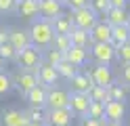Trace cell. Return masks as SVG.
I'll return each instance as SVG.
<instances>
[{"instance_id":"obj_1","label":"cell","mask_w":130,"mask_h":126,"mask_svg":"<svg viewBox=\"0 0 130 126\" xmlns=\"http://www.w3.org/2000/svg\"><path fill=\"white\" fill-rule=\"evenodd\" d=\"M27 32H29L31 46H36V48H40V50H46L48 46H51L53 36H55L51 19H44V17H36V19L31 21V25H29Z\"/></svg>"},{"instance_id":"obj_2","label":"cell","mask_w":130,"mask_h":126,"mask_svg":"<svg viewBox=\"0 0 130 126\" xmlns=\"http://www.w3.org/2000/svg\"><path fill=\"white\" fill-rule=\"evenodd\" d=\"M15 63H17V69L31 72V74L38 76L40 65H42V50L36 48V46H27V48H23L15 55Z\"/></svg>"},{"instance_id":"obj_3","label":"cell","mask_w":130,"mask_h":126,"mask_svg":"<svg viewBox=\"0 0 130 126\" xmlns=\"http://www.w3.org/2000/svg\"><path fill=\"white\" fill-rule=\"evenodd\" d=\"M69 17H71V23H74V27L86 30V32H90V30H92V25L101 19V17L96 15L90 6H82V8H78V11H71Z\"/></svg>"},{"instance_id":"obj_4","label":"cell","mask_w":130,"mask_h":126,"mask_svg":"<svg viewBox=\"0 0 130 126\" xmlns=\"http://www.w3.org/2000/svg\"><path fill=\"white\" fill-rule=\"evenodd\" d=\"M11 82H13V88H17L19 95L25 97L34 86H38V76H36V74H31V72L17 69V72L11 76Z\"/></svg>"},{"instance_id":"obj_5","label":"cell","mask_w":130,"mask_h":126,"mask_svg":"<svg viewBox=\"0 0 130 126\" xmlns=\"http://www.w3.org/2000/svg\"><path fill=\"white\" fill-rule=\"evenodd\" d=\"M69 107V90L61 88L59 84L51 86L46 92V109H65Z\"/></svg>"},{"instance_id":"obj_6","label":"cell","mask_w":130,"mask_h":126,"mask_svg":"<svg viewBox=\"0 0 130 126\" xmlns=\"http://www.w3.org/2000/svg\"><path fill=\"white\" fill-rule=\"evenodd\" d=\"M88 55H90L99 65H109L113 59H116L111 42H94V44H90V48H88Z\"/></svg>"},{"instance_id":"obj_7","label":"cell","mask_w":130,"mask_h":126,"mask_svg":"<svg viewBox=\"0 0 130 126\" xmlns=\"http://www.w3.org/2000/svg\"><path fill=\"white\" fill-rule=\"evenodd\" d=\"M88 76H90L92 84L103 86V88H107L109 84L113 82V72H111L109 65H99V63H94L90 69H88Z\"/></svg>"},{"instance_id":"obj_8","label":"cell","mask_w":130,"mask_h":126,"mask_svg":"<svg viewBox=\"0 0 130 126\" xmlns=\"http://www.w3.org/2000/svg\"><path fill=\"white\" fill-rule=\"evenodd\" d=\"M74 114L69 107L65 109H46V126H71Z\"/></svg>"},{"instance_id":"obj_9","label":"cell","mask_w":130,"mask_h":126,"mask_svg":"<svg viewBox=\"0 0 130 126\" xmlns=\"http://www.w3.org/2000/svg\"><path fill=\"white\" fill-rule=\"evenodd\" d=\"M88 105H90V99L86 92H69V111L74 116L84 118L88 111Z\"/></svg>"},{"instance_id":"obj_10","label":"cell","mask_w":130,"mask_h":126,"mask_svg":"<svg viewBox=\"0 0 130 126\" xmlns=\"http://www.w3.org/2000/svg\"><path fill=\"white\" fill-rule=\"evenodd\" d=\"M29 118L21 109H4L0 114V126H25Z\"/></svg>"},{"instance_id":"obj_11","label":"cell","mask_w":130,"mask_h":126,"mask_svg":"<svg viewBox=\"0 0 130 126\" xmlns=\"http://www.w3.org/2000/svg\"><path fill=\"white\" fill-rule=\"evenodd\" d=\"M9 42H11V46L19 53V50L31 46L29 32H27V30H23V27H11V30H9Z\"/></svg>"},{"instance_id":"obj_12","label":"cell","mask_w":130,"mask_h":126,"mask_svg":"<svg viewBox=\"0 0 130 126\" xmlns=\"http://www.w3.org/2000/svg\"><path fill=\"white\" fill-rule=\"evenodd\" d=\"M126 103L122 101H107L105 103V122H124Z\"/></svg>"},{"instance_id":"obj_13","label":"cell","mask_w":130,"mask_h":126,"mask_svg":"<svg viewBox=\"0 0 130 126\" xmlns=\"http://www.w3.org/2000/svg\"><path fill=\"white\" fill-rule=\"evenodd\" d=\"M65 61H69L74 67H78V69H82V67L88 63V48H80V46H71L69 50H65L63 53Z\"/></svg>"},{"instance_id":"obj_14","label":"cell","mask_w":130,"mask_h":126,"mask_svg":"<svg viewBox=\"0 0 130 126\" xmlns=\"http://www.w3.org/2000/svg\"><path fill=\"white\" fill-rule=\"evenodd\" d=\"M15 13H17L21 19L34 21L36 17H40V11H38V0H19L17 6H15Z\"/></svg>"},{"instance_id":"obj_15","label":"cell","mask_w":130,"mask_h":126,"mask_svg":"<svg viewBox=\"0 0 130 126\" xmlns=\"http://www.w3.org/2000/svg\"><path fill=\"white\" fill-rule=\"evenodd\" d=\"M38 84H42V86H46V88L59 84V74H57V69H55L53 65H48V63L42 61L40 72H38Z\"/></svg>"},{"instance_id":"obj_16","label":"cell","mask_w":130,"mask_h":126,"mask_svg":"<svg viewBox=\"0 0 130 126\" xmlns=\"http://www.w3.org/2000/svg\"><path fill=\"white\" fill-rule=\"evenodd\" d=\"M103 21L111 25V27H118V25H128L130 21V13L126 8H109L107 13L103 15Z\"/></svg>"},{"instance_id":"obj_17","label":"cell","mask_w":130,"mask_h":126,"mask_svg":"<svg viewBox=\"0 0 130 126\" xmlns=\"http://www.w3.org/2000/svg\"><path fill=\"white\" fill-rule=\"evenodd\" d=\"M38 11H40V17H44V19H55L57 15L63 13V2H59V0H38Z\"/></svg>"},{"instance_id":"obj_18","label":"cell","mask_w":130,"mask_h":126,"mask_svg":"<svg viewBox=\"0 0 130 126\" xmlns=\"http://www.w3.org/2000/svg\"><path fill=\"white\" fill-rule=\"evenodd\" d=\"M88 36H90V42L94 44V42H111V25H107L103 19H99L92 30L88 32Z\"/></svg>"},{"instance_id":"obj_19","label":"cell","mask_w":130,"mask_h":126,"mask_svg":"<svg viewBox=\"0 0 130 126\" xmlns=\"http://www.w3.org/2000/svg\"><path fill=\"white\" fill-rule=\"evenodd\" d=\"M46 92H48V88H46V86H42V84L34 86V88H31L27 95H25V99H27L29 107H36V109H46Z\"/></svg>"},{"instance_id":"obj_20","label":"cell","mask_w":130,"mask_h":126,"mask_svg":"<svg viewBox=\"0 0 130 126\" xmlns=\"http://www.w3.org/2000/svg\"><path fill=\"white\" fill-rule=\"evenodd\" d=\"M90 86H92L90 76H88V72H82V69L69 80V92H88Z\"/></svg>"},{"instance_id":"obj_21","label":"cell","mask_w":130,"mask_h":126,"mask_svg":"<svg viewBox=\"0 0 130 126\" xmlns=\"http://www.w3.org/2000/svg\"><path fill=\"white\" fill-rule=\"evenodd\" d=\"M51 23H53V32L55 34H65V36H69V32L74 30L71 17L65 15V13H61V15H57L55 19H51Z\"/></svg>"},{"instance_id":"obj_22","label":"cell","mask_w":130,"mask_h":126,"mask_svg":"<svg viewBox=\"0 0 130 126\" xmlns=\"http://www.w3.org/2000/svg\"><path fill=\"white\" fill-rule=\"evenodd\" d=\"M69 40H71V46H80V48H90V36H88L86 30H80V27H74L69 32Z\"/></svg>"},{"instance_id":"obj_23","label":"cell","mask_w":130,"mask_h":126,"mask_svg":"<svg viewBox=\"0 0 130 126\" xmlns=\"http://www.w3.org/2000/svg\"><path fill=\"white\" fill-rule=\"evenodd\" d=\"M107 101H122V103H126V95H128V88L124 86V84H120L113 80L107 88Z\"/></svg>"},{"instance_id":"obj_24","label":"cell","mask_w":130,"mask_h":126,"mask_svg":"<svg viewBox=\"0 0 130 126\" xmlns=\"http://www.w3.org/2000/svg\"><path fill=\"white\" fill-rule=\"evenodd\" d=\"M130 40V30L128 25H118V27H111V44H126Z\"/></svg>"},{"instance_id":"obj_25","label":"cell","mask_w":130,"mask_h":126,"mask_svg":"<svg viewBox=\"0 0 130 126\" xmlns=\"http://www.w3.org/2000/svg\"><path fill=\"white\" fill-rule=\"evenodd\" d=\"M55 69H57V74H59V78L67 80V82H69V80H71V78H74V76L80 72L78 67H74L69 61H65V59H63L61 63H57V65H55Z\"/></svg>"},{"instance_id":"obj_26","label":"cell","mask_w":130,"mask_h":126,"mask_svg":"<svg viewBox=\"0 0 130 126\" xmlns=\"http://www.w3.org/2000/svg\"><path fill=\"white\" fill-rule=\"evenodd\" d=\"M113 55H116V59L122 65L130 63V42H126V44H116L113 46Z\"/></svg>"},{"instance_id":"obj_27","label":"cell","mask_w":130,"mask_h":126,"mask_svg":"<svg viewBox=\"0 0 130 126\" xmlns=\"http://www.w3.org/2000/svg\"><path fill=\"white\" fill-rule=\"evenodd\" d=\"M51 46L57 48V50H61V53H65V50L71 48V40H69V36H65V34H55Z\"/></svg>"},{"instance_id":"obj_28","label":"cell","mask_w":130,"mask_h":126,"mask_svg":"<svg viewBox=\"0 0 130 126\" xmlns=\"http://www.w3.org/2000/svg\"><path fill=\"white\" fill-rule=\"evenodd\" d=\"M86 116H88V118H94V120H105V103H99V101H90Z\"/></svg>"},{"instance_id":"obj_29","label":"cell","mask_w":130,"mask_h":126,"mask_svg":"<svg viewBox=\"0 0 130 126\" xmlns=\"http://www.w3.org/2000/svg\"><path fill=\"white\" fill-rule=\"evenodd\" d=\"M88 99L90 101H99V103H107V90H105L103 86H96V84H92L90 90L86 92Z\"/></svg>"},{"instance_id":"obj_30","label":"cell","mask_w":130,"mask_h":126,"mask_svg":"<svg viewBox=\"0 0 130 126\" xmlns=\"http://www.w3.org/2000/svg\"><path fill=\"white\" fill-rule=\"evenodd\" d=\"M25 114H27V118H29V122H40V124H44V126H46V111H44V109L29 107Z\"/></svg>"},{"instance_id":"obj_31","label":"cell","mask_w":130,"mask_h":126,"mask_svg":"<svg viewBox=\"0 0 130 126\" xmlns=\"http://www.w3.org/2000/svg\"><path fill=\"white\" fill-rule=\"evenodd\" d=\"M13 90V82H11V76L6 74L4 69H0V97L6 95V92Z\"/></svg>"},{"instance_id":"obj_32","label":"cell","mask_w":130,"mask_h":126,"mask_svg":"<svg viewBox=\"0 0 130 126\" xmlns=\"http://www.w3.org/2000/svg\"><path fill=\"white\" fill-rule=\"evenodd\" d=\"M88 6H90L99 17H103L105 13L109 11V2H107V0H90V2H88Z\"/></svg>"},{"instance_id":"obj_33","label":"cell","mask_w":130,"mask_h":126,"mask_svg":"<svg viewBox=\"0 0 130 126\" xmlns=\"http://www.w3.org/2000/svg\"><path fill=\"white\" fill-rule=\"evenodd\" d=\"M15 55H17V50L11 46L9 40H6L4 44H0V57H2L4 61H15Z\"/></svg>"},{"instance_id":"obj_34","label":"cell","mask_w":130,"mask_h":126,"mask_svg":"<svg viewBox=\"0 0 130 126\" xmlns=\"http://www.w3.org/2000/svg\"><path fill=\"white\" fill-rule=\"evenodd\" d=\"M90 0H63V6H67L69 11H78L82 6H88Z\"/></svg>"},{"instance_id":"obj_35","label":"cell","mask_w":130,"mask_h":126,"mask_svg":"<svg viewBox=\"0 0 130 126\" xmlns=\"http://www.w3.org/2000/svg\"><path fill=\"white\" fill-rule=\"evenodd\" d=\"M17 0H0V13H15Z\"/></svg>"},{"instance_id":"obj_36","label":"cell","mask_w":130,"mask_h":126,"mask_svg":"<svg viewBox=\"0 0 130 126\" xmlns=\"http://www.w3.org/2000/svg\"><path fill=\"white\" fill-rule=\"evenodd\" d=\"M120 84H124L126 88H130V63H126L124 67H122V80Z\"/></svg>"},{"instance_id":"obj_37","label":"cell","mask_w":130,"mask_h":126,"mask_svg":"<svg viewBox=\"0 0 130 126\" xmlns=\"http://www.w3.org/2000/svg\"><path fill=\"white\" fill-rule=\"evenodd\" d=\"M80 126H105V120H94V118L84 116L82 120H80Z\"/></svg>"},{"instance_id":"obj_38","label":"cell","mask_w":130,"mask_h":126,"mask_svg":"<svg viewBox=\"0 0 130 126\" xmlns=\"http://www.w3.org/2000/svg\"><path fill=\"white\" fill-rule=\"evenodd\" d=\"M109 8H126L128 6V0H107Z\"/></svg>"},{"instance_id":"obj_39","label":"cell","mask_w":130,"mask_h":126,"mask_svg":"<svg viewBox=\"0 0 130 126\" xmlns=\"http://www.w3.org/2000/svg\"><path fill=\"white\" fill-rule=\"evenodd\" d=\"M6 40H9V30H0V44H4Z\"/></svg>"},{"instance_id":"obj_40","label":"cell","mask_w":130,"mask_h":126,"mask_svg":"<svg viewBox=\"0 0 130 126\" xmlns=\"http://www.w3.org/2000/svg\"><path fill=\"white\" fill-rule=\"evenodd\" d=\"M105 126H124V122H105Z\"/></svg>"},{"instance_id":"obj_41","label":"cell","mask_w":130,"mask_h":126,"mask_svg":"<svg viewBox=\"0 0 130 126\" xmlns=\"http://www.w3.org/2000/svg\"><path fill=\"white\" fill-rule=\"evenodd\" d=\"M25 126H44V124H40V122H27Z\"/></svg>"},{"instance_id":"obj_42","label":"cell","mask_w":130,"mask_h":126,"mask_svg":"<svg viewBox=\"0 0 130 126\" xmlns=\"http://www.w3.org/2000/svg\"><path fill=\"white\" fill-rule=\"evenodd\" d=\"M0 69H4V59L0 57Z\"/></svg>"},{"instance_id":"obj_43","label":"cell","mask_w":130,"mask_h":126,"mask_svg":"<svg viewBox=\"0 0 130 126\" xmlns=\"http://www.w3.org/2000/svg\"><path fill=\"white\" fill-rule=\"evenodd\" d=\"M128 30H130V21H128Z\"/></svg>"},{"instance_id":"obj_44","label":"cell","mask_w":130,"mask_h":126,"mask_svg":"<svg viewBox=\"0 0 130 126\" xmlns=\"http://www.w3.org/2000/svg\"><path fill=\"white\" fill-rule=\"evenodd\" d=\"M59 2H63V0H59Z\"/></svg>"},{"instance_id":"obj_45","label":"cell","mask_w":130,"mask_h":126,"mask_svg":"<svg viewBox=\"0 0 130 126\" xmlns=\"http://www.w3.org/2000/svg\"><path fill=\"white\" fill-rule=\"evenodd\" d=\"M17 2H19V0H17Z\"/></svg>"}]
</instances>
